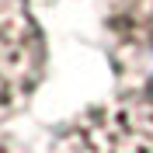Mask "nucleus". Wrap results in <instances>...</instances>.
<instances>
[{
    "mask_svg": "<svg viewBox=\"0 0 153 153\" xmlns=\"http://www.w3.org/2000/svg\"><path fill=\"white\" fill-rule=\"evenodd\" d=\"M105 42L118 101L153 115V0H108Z\"/></svg>",
    "mask_w": 153,
    "mask_h": 153,
    "instance_id": "nucleus-1",
    "label": "nucleus"
},
{
    "mask_svg": "<svg viewBox=\"0 0 153 153\" xmlns=\"http://www.w3.org/2000/svg\"><path fill=\"white\" fill-rule=\"evenodd\" d=\"M0 153H18V150H14L10 143H0Z\"/></svg>",
    "mask_w": 153,
    "mask_h": 153,
    "instance_id": "nucleus-4",
    "label": "nucleus"
},
{
    "mask_svg": "<svg viewBox=\"0 0 153 153\" xmlns=\"http://www.w3.org/2000/svg\"><path fill=\"white\" fill-rule=\"evenodd\" d=\"M52 153H153V115L125 101L94 105L59 129Z\"/></svg>",
    "mask_w": 153,
    "mask_h": 153,
    "instance_id": "nucleus-3",
    "label": "nucleus"
},
{
    "mask_svg": "<svg viewBox=\"0 0 153 153\" xmlns=\"http://www.w3.org/2000/svg\"><path fill=\"white\" fill-rule=\"evenodd\" d=\"M49 49L25 0H0V122L28 108L45 80Z\"/></svg>",
    "mask_w": 153,
    "mask_h": 153,
    "instance_id": "nucleus-2",
    "label": "nucleus"
}]
</instances>
